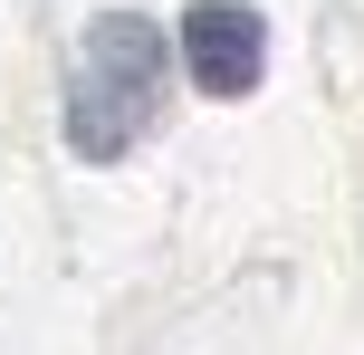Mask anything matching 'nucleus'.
I'll list each match as a JSON object with an SVG mask.
<instances>
[{
	"label": "nucleus",
	"mask_w": 364,
	"mask_h": 355,
	"mask_svg": "<svg viewBox=\"0 0 364 355\" xmlns=\"http://www.w3.org/2000/svg\"><path fill=\"white\" fill-rule=\"evenodd\" d=\"M154 115H164V29L144 10H96L68 58V154L125 164Z\"/></svg>",
	"instance_id": "1"
},
{
	"label": "nucleus",
	"mask_w": 364,
	"mask_h": 355,
	"mask_svg": "<svg viewBox=\"0 0 364 355\" xmlns=\"http://www.w3.org/2000/svg\"><path fill=\"white\" fill-rule=\"evenodd\" d=\"M182 68L201 96H250L269 77V19L250 0H192L182 10Z\"/></svg>",
	"instance_id": "2"
}]
</instances>
